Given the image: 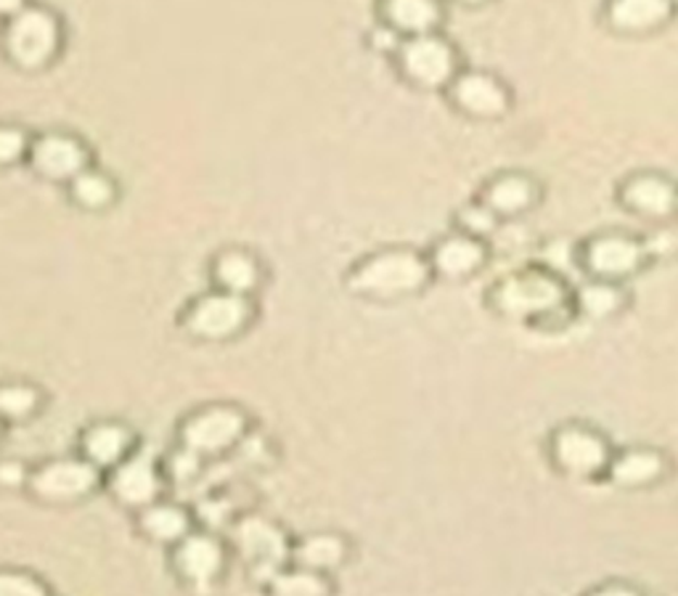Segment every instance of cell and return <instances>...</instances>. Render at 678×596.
<instances>
[{
  "label": "cell",
  "instance_id": "cell-16",
  "mask_svg": "<svg viewBox=\"0 0 678 596\" xmlns=\"http://www.w3.org/2000/svg\"><path fill=\"white\" fill-rule=\"evenodd\" d=\"M29 156L40 176L48 180H75L88 170V149L67 132H46L29 147Z\"/></svg>",
  "mask_w": 678,
  "mask_h": 596
},
{
  "label": "cell",
  "instance_id": "cell-6",
  "mask_svg": "<svg viewBox=\"0 0 678 596\" xmlns=\"http://www.w3.org/2000/svg\"><path fill=\"white\" fill-rule=\"evenodd\" d=\"M615 202L631 218L668 226L678 218V180L660 170H634L615 186Z\"/></svg>",
  "mask_w": 678,
  "mask_h": 596
},
{
  "label": "cell",
  "instance_id": "cell-19",
  "mask_svg": "<svg viewBox=\"0 0 678 596\" xmlns=\"http://www.w3.org/2000/svg\"><path fill=\"white\" fill-rule=\"evenodd\" d=\"M382 14L387 27L406 40L437 33L443 22V5L440 0H385Z\"/></svg>",
  "mask_w": 678,
  "mask_h": 596
},
{
  "label": "cell",
  "instance_id": "cell-15",
  "mask_svg": "<svg viewBox=\"0 0 678 596\" xmlns=\"http://www.w3.org/2000/svg\"><path fill=\"white\" fill-rule=\"evenodd\" d=\"M99 483V467L88 459H59L33 474V491L43 502H75L88 496Z\"/></svg>",
  "mask_w": 678,
  "mask_h": 596
},
{
  "label": "cell",
  "instance_id": "cell-22",
  "mask_svg": "<svg viewBox=\"0 0 678 596\" xmlns=\"http://www.w3.org/2000/svg\"><path fill=\"white\" fill-rule=\"evenodd\" d=\"M133 435L123 424L101 421L82 435V454L93 467H117L128 459Z\"/></svg>",
  "mask_w": 678,
  "mask_h": 596
},
{
  "label": "cell",
  "instance_id": "cell-1",
  "mask_svg": "<svg viewBox=\"0 0 678 596\" xmlns=\"http://www.w3.org/2000/svg\"><path fill=\"white\" fill-rule=\"evenodd\" d=\"M485 308L496 318L536 331H565L573 327V284L557 268L543 263L509 270L485 292Z\"/></svg>",
  "mask_w": 678,
  "mask_h": 596
},
{
  "label": "cell",
  "instance_id": "cell-37",
  "mask_svg": "<svg viewBox=\"0 0 678 596\" xmlns=\"http://www.w3.org/2000/svg\"><path fill=\"white\" fill-rule=\"evenodd\" d=\"M674 5H676V11H678V0H674Z\"/></svg>",
  "mask_w": 678,
  "mask_h": 596
},
{
  "label": "cell",
  "instance_id": "cell-13",
  "mask_svg": "<svg viewBox=\"0 0 678 596\" xmlns=\"http://www.w3.org/2000/svg\"><path fill=\"white\" fill-rule=\"evenodd\" d=\"M244 427H247V421H244L236 408H207V411L194 414L183 424V448L194 451L200 456L223 454L244 435Z\"/></svg>",
  "mask_w": 678,
  "mask_h": 596
},
{
  "label": "cell",
  "instance_id": "cell-29",
  "mask_svg": "<svg viewBox=\"0 0 678 596\" xmlns=\"http://www.w3.org/2000/svg\"><path fill=\"white\" fill-rule=\"evenodd\" d=\"M276 596H327V583L316 570H294V573H276L271 578Z\"/></svg>",
  "mask_w": 678,
  "mask_h": 596
},
{
  "label": "cell",
  "instance_id": "cell-21",
  "mask_svg": "<svg viewBox=\"0 0 678 596\" xmlns=\"http://www.w3.org/2000/svg\"><path fill=\"white\" fill-rule=\"evenodd\" d=\"M178 570L194 583H209L223 570V549L209 535H186L176 551Z\"/></svg>",
  "mask_w": 678,
  "mask_h": 596
},
{
  "label": "cell",
  "instance_id": "cell-14",
  "mask_svg": "<svg viewBox=\"0 0 678 596\" xmlns=\"http://www.w3.org/2000/svg\"><path fill=\"white\" fill-rule=\"evenodd\" d=\"M674 16V0H607L602 20L617 38H647L668 27Z\"/></svg>",
  "mask_w": 678,
  "mask_h": 596
},
{
  "label": "cell",
  "instance_id": "cell-25",
  "mask_svg": "<svg viewBox=\"0 0 678 596\" xmlns=\"http://www.w3.org/2000/svg\"><path fill=\"white\" fill-rule=\"evenodd\" d=\"M347 546L337 535H314L297 546V562L308 570H332L342 565Z\"/></svg>",
  "mask_w": 678,
  "mask_h": 596
},
{
  "label": "cell",
  "instance_id": "cell-23",
  "mask_svg": "<svg viewBox=\"0 0 678 596\" xmlns=\"http://www.w3.org/2000/svg\"><path fill=\"white\" fill-rule=\"evenodd\" d=\"M215 281H218L223 292L242 294L247 297L252 289L260 281V268L252 261L247 252H226L215 263Z\"/></svg>",
  "mask_w": 678,
  "mask_h": 596
},
{
  "label": "cell",
  "instance_id": "cell-3",
  "mask_svg": "<svg viewBox=\"0 0 678 596\" xmlns=\"http://www.w3.org/2000/svg\"><path fill=\"white\" fill-rule=\"evenodd\" d=\"M432 276L427 255L408 246L382 250L366 257L350 274V289L371 300H404L424 292Z\"/></svg>",
  "mask_w": 678,
  "mask_h": 596
},
{
  "label": "cell",
  "instance_id": "cell-9",
  "mask_svg": "<svg viewBox=\"0 0 678 596\" xmlns=\"http://www.w3.org/2000/svg\"><path fill=\"white\" fill-rule=\"evenodd\" d=\"M674 474L676 461L668 451L650 443H634L615 451L604 483L626 493H647L663 487Z\"/></svg>",
  "mask_w": 678,
  "mask_h": 596
},
{
  "label": "cell",
  "instance_id": "cell-32",
  "mask_svg": "<svg viewBox=\"0 0 678 596\" xmlns=\"http://www.w3.org/2000/svg\"><path fill=\"white\" fill-rule=\"evenodd\" d=\"M584 596H644V594H641L639 586H634V583L628 581H604L599 583V586L588 588Z\"/></svg>",
  "mask_w": 678,
  "mask_h": 596
},
{
  "label": "cell",
  "instance_id": "cell-11",
  "mask_svg": "<svg viewBox=\"0 0 678 596\" xmlns=\"http://www.w3.org/2000/svg\"><path fill=\"white\" fill-rule=\"evenodd\" d=\"M427 261L432 265V276L443 281H470L483 274L490 263V244L483 239L466 237L461 231L446 233L432 244Z\"/></svg>",
  "mask_w": 678,
  "mask_h": 596
},
{
  "label": "cell",
  "instance_id": "cell-4",
  "mask_svg": "<svg viewBox=\"0 0 678 596\" xmlns=\"http://www.w3.org/2000/svg\"><path fill=\"white\" fill-rule=\"evenodd\" d=\"M575 261L586 279L628 284L636 276L644 274L655 263V257H652L647 237L623 231V228H607V231L586 237L575 250Z\"/></svg>",
  "mask_w": 678,
  "mask_h": 596
},
{
  "label": "cell",
  "instance_id": "cell-8",
  "mask_svg": "<svg viewBox=\"0 0 678 596\" xmlns=\"http://www.w3.org/2000/svg\"><path fill=\"white\" fill-rule=\"evenodd\" d=\"M62 46L59 20L46 9H24L5 27V53L22 69H43Z\"/></svg>",
  "mask_w": 678,
  "mask_h": 596
},
{
  "label": "cell",
  "instance_id": "cell-27",
  "mask_svg": "<svg viewBox=\"0 0 678 596\" xmlns=\"http://www.w3.org/2000/svg\"><path fill=\"white\" fill-rule=\"evenodd\" d=\"M498 228H501V220H498L479 199L459 207V213L453 215V231L483 239V242H490V237H494Z\"/></svg>",
  "mask_w": 678,
  "mask_h": 596
},
{
  "label": "cell",
  "instance_id": "cell-33",
  "mask_svg": "<svg viewBox=\"0 0 678 596\" xmlns=\"http://www.w3.org/2000/svg\"><path fill=\"white\" fill-rule=\"evenodd\" d=\"M196 464H200V454H194V451L186 448L183 454H178L176 459H172V472H176L178 480L181 478L186 480L196 472Z\"/></svg>",
  "mask_w": 678,
  "mask_h": 596
},
{
  "label": "cell",
  "instance_id": "cell-28",
  "mask_svg": "<svg viewBox=\"0 0 678 596\" xmlns=\"http://www.w3.org/2000/svg\"><path fill=\"white\" fill-rule=\"evenodd\" d=\"M40 406L38 390L29 384H3L0 388V417L22 421L33 417Z\"/></svg>",
  "mask_w": 678,
  "mask_h": 596
},
{
  "label": "cell",
  "instance_id": "cell-2",
  "mask_svg": "<svg viewBox=\"0 0 678 596\" xmlns=\"http://www.w3.org/2000/svg\"><path fill=\"white\" fill-rule=\"evenodd\" d=\"M617 445L604 430L584 419H567L551 427L543 443L551 472L573 483H604Z\"/></svg>",
  "mask_w": 678,
  "mask_h": 596
},
{
  "label": "cell",
  "instance_id": "cell-34",
  "mask_svg": "<svg viewBox=\"0 0 678 596\" xmlns=\"http://www.w3.org/2000/svg\"><path fill=\"white\" fill-rule=\"evenodd\" d=\"M27 480V472L20 461H0V485H22Z\"/></svg>",
  "mask_w": 678,
  "mask_h": 596
},
{
  "label": "cell",
  "instance_id": "cell-10",
  "mask_svg": "<svg viewBox=\"0 0 678 596\" xmlns=\"http://www.w3.org/2000/svg\"><path fill=\"white\" fill-rule=\"evenodd\" d=\"M477 199L498 220L512 223L541 207L543 183L527 170H501L485 180Z\"/></svg>",
  "mask_w": 678,
  "mask_h": 596
},
{
  "label": "cell",
  "instance_id": "cell-7",
  "mask_svg": "<svg viewBox=\"0 0 678 596\" xmlns=\"http://www.w3.org/2000/svg\"><path fill=\"white\" fill-rule=\"evenodd\" d=\"M446 93L453 110L475 123H498L514 106V93L503 83V77L488 69H475V66L461 69Z\"/></svg>",
  "mask_w": 678,
  "mask_h": 596
},
{
  "label": "cell",
  "instance_id": "cell-36",
  "mask_svg": "<svg viewBox=\"0 0 678 596\" xmlns=\"http://www.w3.org/2000/svg\"><path fill=\"white\" fill-rule=\"evenodd\" d=\"M456 3H461V5H485V3H488V0H456Z\"/></svg>",
  "mask_w": 678,
  "mask_h": 596
},
{
  "label": "cell",
  "instance_id": "cell-26",
  "mask_svg": "<svg viewBox=\"0 0 678 596\" xmlns=\"http://www.w3.org/2000/svg\"><path fill=\"white\" fill-rule=\"evenodd\" d=\"M69 186H72V199L86 210L110 207V204L114 202V196H117L114 180L110 176H104V173L91 170V167L82 170Z\"/></svg>",
  "mask_w": 678,
  "mask_h": 596
},
{
  "label": "cell",
  "instance_id": "cell-31",
  "mask_svg": "<svg viewBox=\"0 0 678 596\" xmlns=\"http://www.w3.org/2000/svg\"><path fill=\"white\" fill-rule=\"evenodd\" d=\"M0 596H48L43 583L24 573H0Z\"/></svg>",
  "mask_w": 678,
  "mask_h": 596
},
{
  "label": "cell",
  "instance_id": "cell-24",
  "mask_svg": "<svg viewBox=\"0 0 678 596\" xmlns=\"http://www.w3.org/2000/svg\"><path fill=\"white\" fill-rule=\"evenodd\" d=\"M141 528L162 544H181L189 535V515L172 504H152L143 511Z\"/></svg>",
  "mask_w": 678,
  "mask_h": 596
},
{
  "label": "cell",
  "instance_id": "cell-30",
  "mask_svg": "<svg viewBox=\"0 0 678 596\" xmlns=\"http://www.w3.org/2000/svg\"><path fill=\"white\" fill-rule=\"evenodd\" d=\"M29 138L22 128H14V125H0V167L3 165H14L20 162L24 154L29 152Z\"/></svg>",
  "mask_w": 678,
  "mask_h": 596
},
{
  "label": "cell",
  "instance_id": "cell-35",
  "mask_svg": "<svg viewBox=\"0 0 678 596\" xmlns=\"http://www.w3.org/2000/svg\"><path fill=\"white\" fill-rule=\"evenodd\" d=\"M24 9H27L24 0H0V16H9V20H14Z\"/></svg>",
  "mask_w": 678,
  "mask_h": 596
},
{
  "label": "cell",
  "instance_id": "cell-17",
  "mask_svg": "<svg viewBox=\"0 0 678 596\" xmlns=\"http://www.w3.org/2000/svg\"><path fill=\"white\" fill-rule=\"evenodd\" d=\"M634 297L628 284H615V281L584 279L578 287H573V308L578 321L588 324H607L621 318L631 308Z\"/></svg>",
  "mask_w": 678,
  "mask_h": 596
},
{
  "label": "cell",
  "instance_id": "cell-18",
  "mask_svg": "<svg viewBox=\"0 0 678 596\" xmlns=\"http://www.w3.org/2000/svg\"><path fill=\"white\" fill-rule=\"evenodd\" d=\"M159 472L152 456H130L114 469L112 491L128 507H152L154 498L159 496Z\"/></svg>",
  "mask_w": 678,
  "mask_h": 596
},
{
  "label": "cell",
  "instance_id": "cell-20",
  "mask_svg": "<svg viewBox=\"0 0 678 596\" xmlns=\"http://www.w3.org/2000/svg\"><path fill=\"white\" fill-rule=\"evenodd\" d=\"M236 544L242 554H247L252 562L260 565V568H279L281 559L290 551L284 535L260 517H250L239 525Z\"/></svg>",
  "mask_w": 678,
  "mask_h": 596
},
{
  "label": "cell",
  "instance_id": "cell-5",
  "mask_svg": "<svg viewBox=\"0 0 678 596\" xmlns=\"http://www.w3.org/2000/svg\"><path fill=\"white\" fill-rule=\"evenodd\" d=\"M395 59H398L400 75L422 90H448L456 75L464 69L456 46L437 33L406 38Z\"/></svg>",
  "mask_w": 678,
  "mask_h": 596
},
{
  "label": "cell",
  "instance_id": "cell-12",
  "mask_svg": "<svg viewBox=\"0 0 678 596\" xmlns=\"http://www.w3.org/2000/svg\"><path fill=\"white\" fill-rule=\"evenodd\" d=\"M250 321V303L242 294L213 292L207 297L196 300L186 316V327L194 337L202 340H228L239 334Z\"/></svg>",
  "mask_w": 678,
  "mask_h": 596
}]
</instances>
